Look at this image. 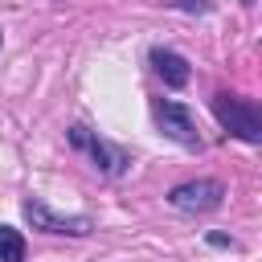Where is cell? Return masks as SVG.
Here are the masks:
<instances>
[{
    "label": "cell",
    "mask_w": 262,
    "mask_h": 262,
    "mask_svg": "<svg viewBox=\"0 0 262 262\" xmlns=\"http://www.w3.org/2000/svg\"><path fill=\"white\" fill-rule=\"evenodd\" d=\"M213 115H217L221 127H229L237 139H246V143H258V139H262V115H258L254 102H242V98H233V94H217V98H213Z\"/></svg>",
    "instance_id": "cell-1"
},
{
    "label": "cell",
    "mask_w": 262,
    "mask_h": 262,
    "mask_svg": "<svg viewBox=\"0 0 262 262\" xmlns=\"http://www.w3.org/2000/svg\"><path fill=\"white\" fill-rule=\"evenodd\" d=\"M151 115H156V123H160V131H164L168 139H176V143H184V147H201L196 123H192V115H188L180 102L156 98V102H151Z\"/></svg>",
    "instance_id": "cell-2"
},
{
    "label": "cell",
    "mask_w": 262,
    "mask_h": 262,
    "mask_svg": "<svg viewBox=\"0 0 262 262\" xmlns=\"http://www.w3.org/2000/svg\"><path fill=\"white\" fill-rule=\"evenodd\" d=\"M221 192L225 188L217 180H188V184H176L168 192V201L176 209H184V213H205V209H217L221 205Z\"/></svg>",
    "instance_id": "cell-3"
},
{
    "label": "cell",
    "mask_w": 262,
    "mask_h": 262,
    "mask_svg": "<svg viewBox=\"0 0 262 262\" xmlns=\"http://www.w3.org/2000/svg\"><path fill=\"white\" fill-rule=\"evenodd\" d=\"M25 217L37 225V229H45V233H90L94 225H90V217H61V213H53L49 205H41V201H25Z\"/></svg>",
    "instance_id": "cell-4"
},
{
    "label": "cell",
    "mask_w": 262,
    "mask_h": 262,
    "mask_svg": "<svg viewBox=\"0 0 262 262\" xmlns=\"http://www.w3.org/2000/svg\"><path fill=\"white\" fill-rule=\"evenodd\" d=\"M151 61H156V74H160L168 86H184V82H188V61H184L180 53H172V49H156Z\"/></svg>",
    "instance_id": "cell-5"
},
{
    "label": "cell",
    "mask_w": 262,
    "mask_h": 262,
    "mask_svg": "<svg viewBox=\"0 0 262 262\" xmlns=\"http://www.w3.org/2000/svg\"><path fill=\"white\" fill-rule=\"evenodd\" d=\"M0 262H25V237L12 225H0Z\"/></svg>",
    "instance_id": "cell-6"
},
{
    "label": "cell",
    "mask_w": 262,
    "mask_h": 262,
    "mask_svg": "<svg viewBox=\"0 0 262 262\" xmlns=\"http://www.w3.org/2000/svg\"><path fill=\"white\" fill-rule=\"evenodd\" d=\"M70 139H74L78 147H86V151H90V156H94L98 164H102V160H111V147H106L102 139H94V135H90L86 127H74V131H70Z\"/></svg>",
    "instance_id": "cell-7"
}]
</instances>
